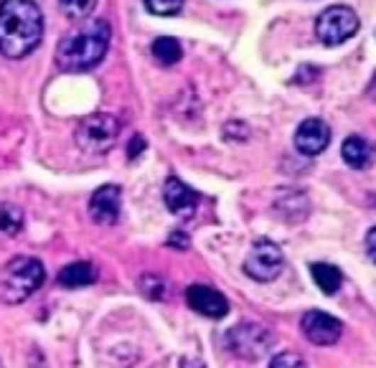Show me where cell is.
Instances as JSON below:
<instances>
[{
  "mask_svg": "<svg viewBox=\"0 0 376 368\" xmlns=\"http://www.w3.org/2000/svg\"><path fill=\"white\" fill-rule=\"evenodd\" d=\"M285 267V254L272 239H257L244 260V272L257 282H272Z\"/></svg>",
  "mask_w": 376,
  "mask_h": 368,
  "instance_id": "obj_7",
  "label": "cell"
},
{
  "mask_svg": "<svg viewBox=\"0 0 376 368\" xmlns=\"http://www.w3.org/2000/svg\"><path fill=\"white\" fill-rule=\"evenodd\" d=\"M163 201H165V208H168L173 216L191 218L196 213V206H199L201 196L196 194L191 186H186L181 178L170 175L163 186Z\"/></svg>",
  "mask_w": 376,
  "mask_h": 368,
  "instance_id": "obj_12",
  "label": "cell"
},
{
  "mask_svg": "<svg viewBox=\"0 0 376 368\" xmlns=\"http://www.w3.org/2000/svg\"><path fill=\"white\" fill-rule=\"evenodd\" d=\"M150 51H153V56H155V59L163 64V67H173V64H178V61L183 59L181 41H178V38H173V36L155 38V41H153V46H150Z\"/></svg>",
  "mask_w": 376,
  "mask_h": 368,
  "instance_id": "obj_17",
  "label": "cell"
},
{
  "mask_svg": "<svg viewBox=\"0 0 376 368\" xmlns=\"http://www.w3.org/2000/svg\"><path fill=\"white\" fill-rule=\"evenodd\" d=\"M358 30V16L348 6H331L318 16L316 36L326 46H338Z\"/></svg>",
  "mask_w": 376,
  "mask_h": 368,
  "instance_id": "obj_6",
  "label": "cell"
},
{
  "mask_svg": "<svg viewBox=\"0 0 376 368\" xmlns=\"http://www.w3.org/2000/svg\"><path fill=\"white\" fill-rule=\"evenodd\" d=\"M59 8H61V13H64V16H69L72 21H84L87 16H92V13H94V8H97V0H61Z\"/></svg>",
  "mask_w": 376,
  "mask_h": 368,
  "instance_id": "obj_18",
  "label": "cell"
},
{
  "mask_svg": "<svg viewBox=\"0 0 376 368\" xmlns=\"http://www.w3.org/2000/svg\"><path fill=\"white\" fill-rule=\"evenodd\" d=\"M310 274H313V282L318 284V290H321L323 295L333 297L336 292L341 290L343 277H341L338 267L326 264V262H316V264H310Z\"/></svg>",
  "mask_w": 376,
  "mask_h": 368,
  "instance_id": "obj_15",
  "label": "cell"
},
{
  "mask_svg": "<svg viewBox=\"0 0 376 368\" xmlns=\"http://www.w3.org/2000/svg\"><path fill=\"white\" fill-rule=\"evenodd\" d=\"M165 244H168L170 249H188V247H191V239H188L186 231L178 229V231H173L168 239H165Z\"/></svg>",
  "mask_w": 376,
  "mask_h": 368,
  "instance_id": "obj_22",
  "label": "cell"
},
{
  "mask_svg": "<svg viewBox=\"0 0 376 368\" xmlns=\"http://www.w3.org/2000/svg\"><path fill=\"white\" fill-rule=\"evenodd\" d=\"M226 348L244 361H260L275 345V335L260 323H239L226 330Z\"/></svg>",
  "mask_w": 376,
  "mask_h": 368,
  "instance_id": "obj_5",
  "label": "cell"
},
{
  "mask_svg": "<svg viewBox=\"0 0 376 368\" xmlns=\"http://www.w3.org/2000/svg\"><path fill=\"white\" fill-rule=\"evenodd\" d=\"M145 145H148V143H145V138H140V135H135V138L130 140V150H128V155L135 160V157H138L140 152L145 150Z\"/></svg>",
  "mask_w": 376,
  "mask_h": 368,
  "instance_id": "obj_23",
  "label": "cell"
},
{
  "mask_svg": "<svg viewBox=\"0 0 376 368\" xmlns=\"http://www.w3.org/2000/svg\"><path fill=\"white\" fill-rule=\"evenodd\" d=\"M120 138V120L107 112H94L79 120L77 130H74V140L84 152L92 155H102L109 147L115 145Z\"/></svg>",
  "mask_w": 376,
  "mask_h": 368,
  "instance_id": "obj_4",
  "label": "cell"
},
{
  "mask_svg": "<svg viewBox=\"0 0 376 368\" xmlns=\"http://www.w3.org/2000/svg\"><path fill=\"white\" fill-rule=\"evenodd\" d=\"M112 28L104 18L82 21L56 46V64L61 72H89L107 56Z\"/></svg>",
  "mask_w": 376,
  "mask_h": 368,
  "instance_id": "obj_2",
  "label": "cell"
},
{
  "mask_svg": "<svg viewBox=\"0 0 376 368\" xmlns=\"http://www.w3.org/2000/svg\"><path fill=\"white\" fill-rule=\"evenodd\" d=\"M374 236H376V231L369 229V236H366V252H369V260L371 262H374Z\"/></svg>",
  "mask_w": 376,
  "mask_h": 368,
  "instance_id": "obj_24",
  "label": "cell"
},
{
  "mask_svg": "<svg viewBox=\"0 0 376 368\" xmlns=\"http://www.w3.org/2000/svg\"><path fill=\"white\" fill-rule=\"evenodd\" d=\"M120 208H122V191L115 183L97 188L89 199V216H92V221L99 223V226H112V223H117Z\"/></svg>",
  "mask_w": 376,
  "mask_h": 368,
  "instance_id": "obj_11",
  "label": "cell"
},
{
  "mask_svg": "<svg viewBox=\"0 0 376 368\" xmlns=\"http://www.w3.org/2000/svg\"><path fill=\"white\" fill-rule=\"evenodd\" d=\"M270 368H308V366H305V361L297 353H277L270 361Z\"/></svg>",
  "mask_w": 376,
  "mask_h": 368,
  "instance_id": "obj_21",
  "label": "cell"
},
{
  "mask_svg": "<svg viewBox=\"0 0 376 368\" xmlns=\"http://www.w3.org/2000/svg\"><path fill=\"white\" fill-rule=\"evenodd\" d=\"M341 157L346 160L348 168L364 170L366 165H371V160H374V147H371V143H366L364 138L351 135V138L343 140V147H341Z\"/></svg>",
  "mask_w": 376,
  "mask_h": 368,
  "instance_id": "obj_14",
  "label": "cell"
},
{
  "mask_svg": "<svg viewBox=\"0 0 376 368\" xmlns=\"http://www.w3.org/2000/svg\"><path fill=\"white\" fill-rule=\"evenodd\" d=\"M97 282V267L92 262H72L59 272V284L64 290H82Z\"/></svg>",
  "mask_w": 376,
  "mask_h": 368,
  "instance_id": "obj_13",
  "label": "cell"
},
{
  "mask_svg": "<svg viewBox=\"0 0 376 368\" xmlns=\"http://www.w3.org/2000/svg\"><path fill=\"white\" fill-rule=\"evenodd\" d=\"M26 226L23 208L8 201H0V239H13L18 236Z\"/></svg>",
  "mask_w": 376,
  "mask_h": 368,
  "instance_id": "obj_16",
  "label": "cell"
},
{
  "mask_svg": "<svg viewBox=\"0 0 376 368\" xmlns=\"http://www.w3.org/2000/svg\"><path fill=\"white\" fill-rule=\"evenodd\" d=\"M0 368H3V363H0Z\"/></svg>",
  "mask_w": 376,
  "mask_h": 368,
  "instance_id": "obj_25",
  "label": "cell"
},
{
  "mask_svg": "<svg viewBox=\"0 0 376 368\" xmlns=\"http://www.w3.org/2000/svg\"><path fill=\"white\" fill-rule=\"evenodd\" d=\"M140 292L148 297H153V300H168L170 297V284L165 282V279L155 277V274H148V277L140 279Z\"/></svg>",
  "mask_w": 376,
  "mask_h": 368,
  "instance_id": "obj_19",
  "label": "cell"
},
{
  "mask_svg": "<svg viewBox=\"0 0 376 368\" xmlns=\"http://www.w3.org/2000/svg\"><path fill=\"white\" fill-rule=\"evenodd\" d=\"M292 143H295L297 152H303V155H321L331 145V127L321 117H308L297 125Z\"/></svg>",
  "mask_w": 376,
  "mask_h": 368,
  "instance_id": "obj_10",
  "label": "cell"
},
{
  "mask_svg": "<svg viewBox=\"0 0 376 368\" xmlns=\"http://www.w3.org/2000/svg\"><path fill=\"white\" fill-rule=\"evenodd\" d=\"M143 6H145V11L153 13V16H178L186 3H183V0H145Z\"/></svg>",
  "mask_w": 376,
  "mask_h": 368,
  "instance_id": "obj_20",
  "label": "cell"
},
{
  "mask_svg": "<svg viewBox=\"0 0 376 368\" xmlns=\"http://www.w3.org/2000/svg\"><path fill=\"white\" fill-rule=\"evenodd\" d=\"M43 38V13L31 0L0 3V54L23 59Z\"/></svg>",
  "mask_w": 376,
  "mask_h": 368,
  "instance_id": "obj_1",
  "label": "cell"
},
{
  "mask_svg": "<svg viewBox=\"0 0 376 368\" xmlns=\"http://www.w3.org/2000/svg\"><path fill=\"white\" fill-rule=\"evenodd\" d=\"M186 302L194 313L211 320H221L229 313V300L209 284H191L186 290Z\"/></svg>",
  "mask_w": 376,
  "mask_h": 368,
  "instance_id": "obj_9",
  "label": "cell"
},
{
  "mask_svg": "<svg viewBox=\"0 0 376 368\" xmlns=\"http://www.w3.org/2000/svg\"><path fill=\"white\" fill-rule=\"evenodd\" d=\"M300 330L303 335L316 345H333L343 333L341 320L333 315L321 313V310H308V313L300 318Z\"/></svg>",
  "mask_w": 376,
  "mask_h": 368,
  "instance_id": "obj_8",
  "label": "cell"
},
{
  "mask_svg": "<svg viewBox=\"0 0 376 368\" xmlns=\"http://www.w3.org/2000/svg\"><path fill=\"white\" fill-rule=\"evenodd\" d=\"M46 282V267L36 257H13L0 267V302L21 305Z\"/></svg>",
  "mask_w": 376,
  "mask_h": 368,
  "instance_id": "obj_3",
  "label": "cell"
}]
</instances>
